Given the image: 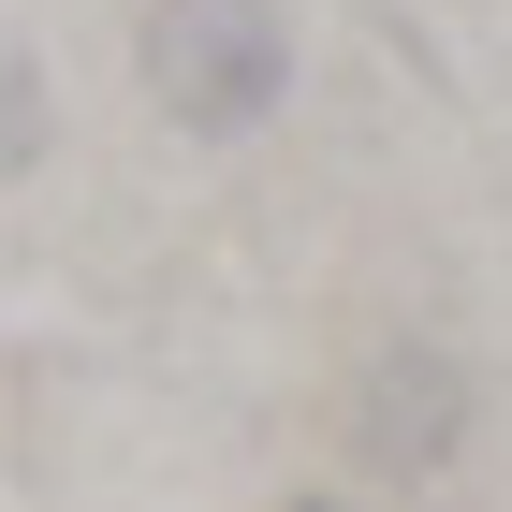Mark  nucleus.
I'll return each mask as SVG.
<instances>
[{"mask_svg":"<svg viewBox=\"0 0 512 512\" xmlns=\"http://www.w3.org/2000/svg\"><path fill=\"white\" fill-rule=\"evenodd\" d=\"M147 103L191 147H235L293 103V15L278 0H147Z\"/></svg>","mask_w":512,"mask_h":512,"instance_id":"obj_1","label":"nucleus"},{"mask_svg":"<svg viewBox=\"0 0 512 512\" xmlns=\"http://www.w3.org/2000/svg\"><path fill=\"white\" fill-rule=\"evenodd\" d=\"M454 439H469L454 352H381V366H366V395H352V454H366V469L425 483V469H454Z\"/></svg>","mask_w":512,"mask_h":512,"instance_id":"obj_2","label":"nucleus"},{"mask_svg":"<svg viewBox=\"0 0 512 512\" xmlns=\"http://www.w3.org/2000/svg\"><path fill=\"white\" fill-rule=\"evenodd\" d=\"M0 161H15V176H44V59H30V44L0 59Z\"/></svg>","mask_w":512,"mask_h":512,"instance_id":"obj_3","label":"nucleus"},{"mask_svg":"<svg viewBox=\"0 0 512 512\" xmlns=\"http://www.w3.org/2000/svg\"><path fill=\"white\" fill-rule=\"evenodd\" d=\"M293 512H337V498H293Z\"/></svg>","mask_w":512,"mask_h":512,"instance_id":"obj_4","label":"nucleus"}]
</instances>
